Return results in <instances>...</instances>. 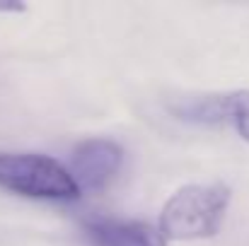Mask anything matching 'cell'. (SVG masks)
Returning <instances> with one entry per match:
<instances>
[{"instance_id": "1", "label": "cell", "mask_w": 249, "mask_h": 246, "mask_svg": "<svg viewBox=\"0 0 249 246\" xmlns=\"http://www.w3.org/2000/svg\"><path fill=\"white\" fill-rule=\"evenodd\" d=\"M232 193L225 183H189L174 191L162 205L158 230L172 242L211 239L220 232Z\"/></svg>"}, {"instance_id": "2", "label": "cell", "mask_w": 249, "mask_h": 246, "mask_svg": "<svg viewBox=\"0 0 249 246\" xmlns=\"http://www.w3.org/2000/svg\"><path fill=\"white\" fill-rule=\"evenodd\" d=\"M0 188L29 200L68 203L80 198L68 166L41 152H0Z\"/></svg>"}, {"instance_id": "3", "label": "cell", "mask_w": 249, "mask_h": 246, "mask_svg": "<svg viewBox=\"0 0 249 246\" xmlns=\"http://www.w3.org/2000/svg\"><path fill=\"white\" fill-rule=\"evenodd\" d=\"M124 148L111 140V138H85L80 140L73 152H71V164L68 171L78 188L83 191H102L107 188L116 174L124 166Z\"/></svg>"}, {"instance_id": "4", "label": "cell", "mask_w": 249, "mask_h": 246, "mask_svg": "<svg viewBox=\"0 0 249 246\" xmlns=\"http://www.w3.org/2000/svg\"><path fill=\"white\" fill-rule=\"evenodd\" d=\"M83 232L92 246H167L160 230L143 220L126 217H87Z\"/></svg>"}, {"instance_id": "5", "label": "cell", "mask_w": 249, "mask_h": 246, "mask_svg": "<svg viewBox=\"0 0 249 246\" xmlns=\"http://www.w3.org/2000/svg\"><path fill=\"white\" fill-rule=\"evenodd\" d=\"M228 126H232L237 135L249 143V89H232V106H230Z\"/></svg>"}]
</instances>
